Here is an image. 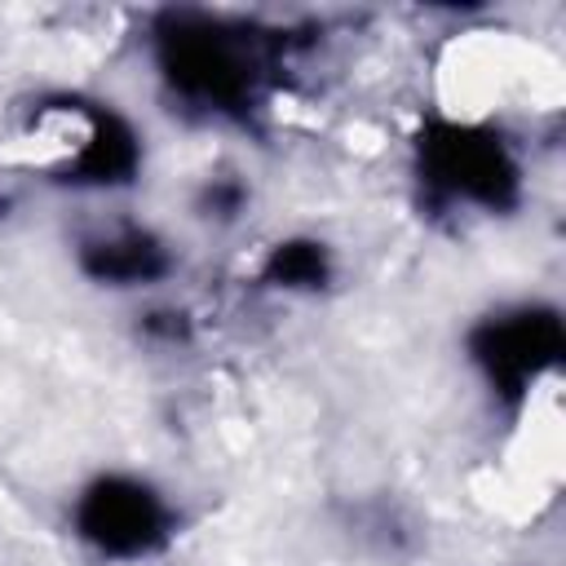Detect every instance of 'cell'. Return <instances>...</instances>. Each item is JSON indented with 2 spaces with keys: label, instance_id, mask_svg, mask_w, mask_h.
<instances>
[{
  "label": "cell",
  "instance_id": "6da1fadb",
  "mask_svg": "<svg viewBox=\"0 0 566 566\" xmlns=\"http://www.w3.org/2000/svg\"><path fill=\"white\" fill-rule=\"evenodd\" d=\"M155 53L172 93L217 115H243L265 71L261 35L199 13H168L155 31Z\"/></svg>",
  "mask_w": 566,
  "mask_h": 566
},
{
  "label": "cell",
  "instance_id": "277c9868",
  "mask_svg": "<svg viewBox=\"0 0 566 566\" xmlns=\"http://www.w3.org/2000/svg\"><path fill=\"white\" fill-rule=\"evenodd\" d=\"M473 358L500 394H526L562 358V323L553 310H509L473 332Z\"/></svg>",
  "mask_w": 566,
  "mask_h": 566
},
{
  "label": "cell",
  "instance_id": "5b68a950",
  "mask_svg": "<svg viewBox=\"0 0 566 566\" xmlns=\"http://www.w3.org/2000/svg\"><path fill=\"white\" fill-rule=\"evenodd\" d=\"M80 265L88 279L111 283V287H137L159 274H168V252L164 243L142 230V226H119L111 234H93L80 243Z\"/></svg>",
  "mask_w": 566,
  "mask_h": 566
},
{
  "label": "cell",
  "instance_id": "8992f818",
  "mask_svg": "<svg viewBox=\"0 0 566 566\" xmlns=\"http://www.w3.org/2000/svg\"><path fill=\"white\" fill-rule=\"evenodd\" d=\"M327 274H332L327 248L314 243V239L279 243L265 261V283H274V287H323Z\"/></svg>",
  "mask_w": 566,
  "mask_h": 566
},
{
  "label": "cell",
  "instance_id": "3957f363",
  "mask_svg": "<svg viewBox=\"0 0 566 566\" xmlns=\"http://www.w3.org/2000/svg\"><path fill=\"white\" fill-rule=\"evenodd\" d=\"M75 531L97 553L133 562V557L164 548V539L172 531V509L146 482L111 473V478H97L93 486H84V495L75 504Z\"/></svg>",
  "mask_w": 566,
  "mask_h": 566
},
{
  "label": "cell",
  "instance_id": "7a4b0ae2",
  "mask_svg": "<svg viewBox=\"0 0 566 566\" xmlns=\"http://www.w3.org/2000/svg\"><path fill=\"white\" fill-rule=\"evenodd\" d=\"M424 186L451 203L509 208L517 199V164L500 137L482 128L442 124L420 142Z\"/></svg>",
  "mask_w": 566,
  "mask_h": 566
}]
</instances>
